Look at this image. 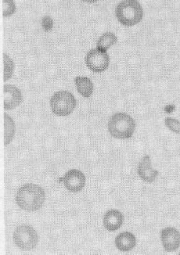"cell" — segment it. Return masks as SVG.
Listing matches in <instances>:
<instances>
[{
  "label": "cell",
  "instance_id": "obj_1",
  "mask_svg": "<svg viewBox=\"0 0 180 255\" xmlns=\"http://www.w3.org/2000/svg\"><path fill=\"white\" fill-rule=\"evenodd\" d=\"M46 194L40 186L32 183L24 185L16 193V204L27 212H35L40 209L45 202Z\"/></svg>",
  "mask_w": 180,
  "mask_h": 255
},
{
  "label": "cell",
  "instance_id": "obj_2",
  "mask_svg": "<svg viewBox=\"0 0 180 255\" xmlns=\"http://www.w3.org/2000/svg\"><path fill=\"white\" fill-rule=\"evenodd\" d=\"M115 16L122 25L133 27L143 20L144 9L138 0H122L117 5Z\"/></svg>",
  "mask_w": 180,
  "mask_h": 255
},
{
  "label": "cell",
  "instance_id": "obj_3",
  "mask_svg": "<svg viewBox=\"0 0 180 255\" xmlns=\"http://www.w3.org/2000/svg\"><path fill=\"white\" fill-rule=\"evenodd\" d=\"M136 123L130 115L117 113L111 116L108 123V130L112 136L119 139H126L133 136Z\"/></svg>",
  "mask_w": 180,
  "mask_h": 255
},
{
  "label": "cell",
  "instance_id": "obj_4",
  "mask_svg": "<svg viewBox=\"0 0 180 255\" xmlns=\"http://www.w3.org/2000/svg\"><path fill=\"white\" fill-rule=\"evenodd\" d=\"M76 100L70 92L59 91L50 100L52 112L57 116L65 117L71 115L76 107Z\"/></svg>",
  "mask_w": 180,
  "mask_h": 255
},
{
  "label": "cell",
  "instance_id": "obj_5",
  "mask_svg": "<svg viewBox=\"0 0 180 255\" xmlns=\"http://www.w3.org/2000/svg\"><path fill=\"white\" fill-rule=\"evenodd\" d=\"M13 240L16 246L21 250L31 251L36 247L38 236L31 226L21 225L15 230Z\"/></svg>",
  "mask_w": 180,
  "mask_h": 255
},
{
  "label": "cell",
  "instance_id": "obj_6",
  "mask_svg": "<svg viewBox=\"0 0 180 255\" xmlns=\"http://www.w3.org/2000/svg\"><path fill=\"white\" fill-rule=\"evenodd\" d=\"M86 64L88 68L95 73H101L109 67V55L98 49H91L86 55Z\"/></svg>",
  "mask_w": 180,
  "mask_h": 255
},
{
  "label": "cell",
  "instance_id": "obj_7",
  "mask_svg": "<svg viewBox=\"0 0 180 255\" xmlns=\"http://www.w3.org/2000/svg\"><path fill=\"white\" fill-rule=\"evenodd\" d=\"M60 181L64 182V186L69 191L78 193L86 185V176L82 171L72 169L67 171L64 178L60 179Z\"/></svg>",
  "mask_w": 180,
  "mask_h": 255
},
{
  "label": "cell",
  "instance_id": "obj_8",
  "mask_svg": "<svg viewBox=\"0 0 180 255\" xmlns=\"http://www.w3.org/2000/svg\"><path fill=\"white\" fill-rule=\"evenodd\" d=\"M162 242L165 250L168 252H176L180 246V234L173 227H168L162 230L161 234Z\"/></svg>",
  "mask_w": 180,
  "mask_h": 255
},
{
  "label": "cell",
  "instance_id": "obj_9",
  "mask_svg": "<svg viewBox=\"0 0 180 255\" xmlns=\"http://www.w3.org/2000/svg\"><path fill=\"white\" fill-rule=\"evenodd\" d=\"M4 109H14L22 102V94L19 89L14 86L5 85L4 86Z\"/></svg>",
  "mask_w": 180,
  "mask_h": 255
},
{
  "label": "cell",
  "instance_id": "obj_10",
  "mask_svg": "<svg viewBox=\"0 0 180 255\" xmlns=\"http://www.w3.org/2000/svg\"><path fill=\"white\" fill-rule=\"evenodd\" d=\"M138 174L141 179L146 182H153L159 175V171L151 167V157L145 156L140 160L138 167Z\"/></svg>",
  "mask_w": 180,
  "mask_h": 255
},
{
  "label": "cell",
  "instance_id": "obj_11",
  "mask_svg": "<svg viewBox=\"0 0 180 255\" xmlns=\"http://www.w3.org/2000/svg\"><path fill=\"white\" fill-rule=\"evenodd\" d=\"M123 215L118 210H110L104 215V225L108 231H116L123 223Z\"/></svg>",
  "mask_w": 180,
  "mask_h": 255
},
{
  "label": "cell",
  "instance_id": "obj_12",
  "mask_svg": "<svg viewBox=\"0 0 180 255\" xmlns=\"http://www.w3.org/2000/svg\"><path fill=\"white\" fill-rule=\"evenodd\" d=\"M115 245L117 248L121 252H129L137 245V239L131 233L125 232L116 237Z\"/></svg>",
  "mask_w": 180,
  "mask_h": 255
},
{
  "label": "cell",
  "instance_id": "obj_13",
  "mask_svg": "<svg viewBox=\"0 0 180 255\" xmlns=\"http://www.w3.org/2000/svg\"><path fill=\"white\" fill-rule=\"evenodd\" d=\"M77 90L85 98L91 97L93 92V84L87 77H76L75 79Z\"/></svg>",
  "mask_w": 180,
  "mask_h": 255
},
{
  "label": "cell",
  "instance_id": "obj_14",
  "mask_svg": "<svg viewBox=\"0 0 180 255\" xmlns=\"http://www.w3.org/2000/svg\"><path fill=\"white\" fill-rule=\"evenodd\" d=\"M118 42V38L112 32H106L101 35L97 41V48L102 52H107L108 49Z\"/></svg>",
  "mask_w": 180,
  "mask_h": 255
},
{
  "label": "cell",
  "instance_id": "obj_15",
  "mask_svg": "<svg viewBox=\"0 0 180 255\" xmlns=\"http://www.w3.org/2000/svg\"><path fill=\"white\" fill-rule=\"evenodd\" d=\"M5 119V145H8L13 138L15 133V125L13 119L9 115H4Z\"/></svg>",
  "mask_w": 180,
  "mask_h": 255
},
{
  "label": "cell",
  "instance_id": "obj_16",
  "mask_svg": "<svg viewBox=\"0 0 180 255\" xmlns=\"http://www.w3.org/2000/svg\"><path fill=\"white\" fill-rule=\"evenodd\" d=\"M4 81H7L13 75L14 70V64L12 59L9 58L7 54L4 53Z\"/></svg>",
  "mask_w": 180,
  "mask_h": 255
},
{
  "label": "cell",
  "instance_id": "obj_17",
  "mask_svg": "<svg viewBox=\"0 0 180 255\" xmlns=\"http://www.w3.org/2000/svg\"><path fill=\"white\" fill-rule=\"evenodd\" d=\"M2 3H3V12H2L3 16L7 17L15 13L16 5L13 0H2Z\"/></svg>",
  "mask_w": 180,
  "mask_h": 255
},
{
  "label": "cell",
  "instance_id": "obj_18",
  "mask_svg": "<svg viewBox=\"0 0 180 255\" xmlns=\"http://www.w3.org/2000/svg\"><path fill=\"white\" fill-rule=\"evenodd\" d=\"M166 126H167L169 129L171 130L173 132L180 134V122L177 119H173V118H167L165 121Z\"/></svg>",
  "mask_w": 180,
  "mask_h": 255
},
{
  "label": "cell",
  "instance_id": "obj_19",
  "mask_svg": "<svg viewBox=\"0 0 180 255\" xmlns=\"http://www.w3.org/2000/svg\"><path fill=\"white\" fill-rule=\"evenodd\" d=\"M42 27H43V29L45 30V31H51L52 28H53V21L50 16H44L43 19H42Z\"/></svg>",
  "mask_w": 180,
  "mask_h": 255
},
{
  "label": "cell",
  "instance_id": "obj_20",
  "mask_svg": "<svg viewBox=\"0 0 180 255\" xmlns=\"http://www.w3.org/2000/svg\"><path fill=\"white\" fill-rule=\"evenodd\" d=\"M82 1L88 2V3H94V2H97L98 0H82Z\"/></svg>",
  "mask_w": 180,
  "mask_h": 255
},
{
  "label": "cell",
  "instance_id": "obj_21",
  "mask_svg": "<svg viewBox=\"0 0 180 255\" xmlns=\"http://www.w3.org/2000/svg\"></svg>",
  "mask_w": 180,
  "mask_h": 255
}]
</instances>
